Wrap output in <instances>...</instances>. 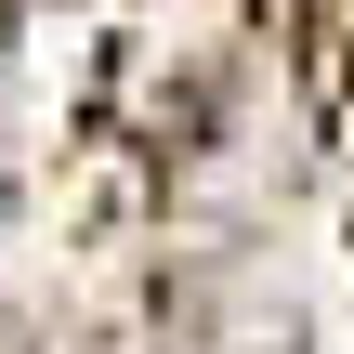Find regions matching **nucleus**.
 Segmentation results:
<instances>
[{
	"label": "nucleus",
	"mask_w": 354,
	"mask_h": 354,
	"mask_svg": "<svg viewBox=\"0 0 354 354\" xmlns=\"http://www.w3.org/2000/svg\"><path fill=\"white\" fill-rule=\"evenodd\" d=\"M328 53H342V92H354V0H328Z\"/></svg>",
	"instance_id": "obj_1"
}]
</instances>
